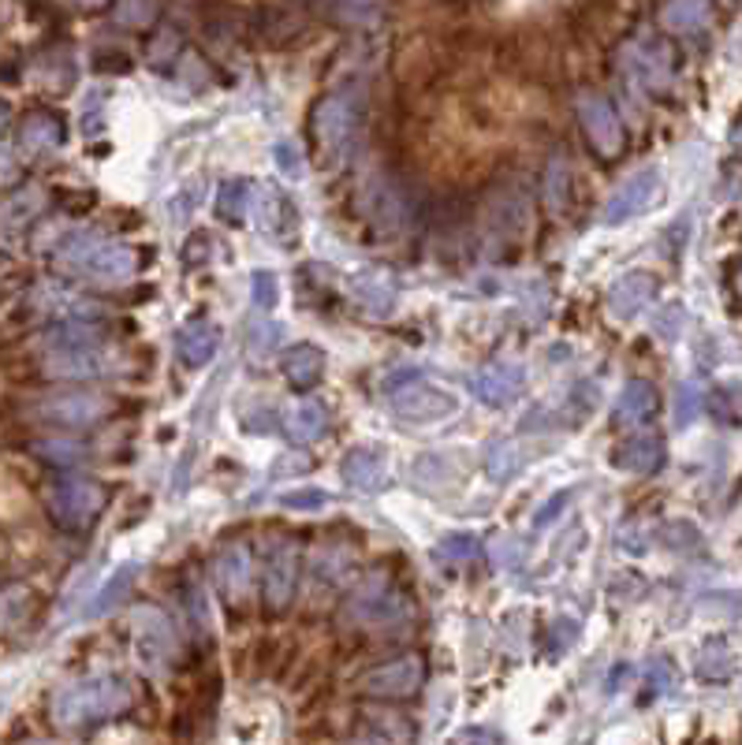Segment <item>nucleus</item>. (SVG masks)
<instances>
[{
	"mask_svg": "<svg viewBox=\"0 0 742 745\" xmlns=\"http://www.w3.org/2000/svg\"><path fill=\"white\" fill-rule=\"evenodd\" d=\"M574 112H579V124L586 131L590 146L597 149L605 161H613L619 149H623V124H619V116L613 104H608V98H601V94H593V90H582L579 98H574Z\"/></svg>",
	"mask_w": 742,
	"mask_h": 745,
	"instance_id": "obj_8",
	"label": "nucleus"
},
{
	"mask_svg": "<svg viewBox=\"0 0 742 745\" xmlns=\"http://www.w3.org/2000/svg\"><path fill=\"white\" fill-rule=\"evenodd\" d=\"M653 187H657L653 172H639V175H631L627 183H619V187L605 201V213H601V221H605V224H619V221H627L631 213H639L645 201H650Z\"/></svg>",
	"mask_w": 742,
	"mask_h": 745,
	"instance_id": "obj_17",
	"label": "nucleus"
},
{
	"mask_svg": "<svg viewBox=\"0 0 742 745\" xmlns=\"http://www.w3.org/2000/svg\"><path fill=\"white\" fill-rule=\"evenodd\" d=\"M273 161L287 179H302V149L295 146L292 138H281V142L273 146Z\"/></svg>",
	"mask_w": 742,
	"mask_h": 745,
	"instance_id": "obj_36",
	"label": "nucleus"
},
{
	"mask_svg": "<svg viewBox=\"0 0 742 745\" xmlns=\"http://www.w3.org/2000/svg\"><path fill=\"white\" fill-rule=\"evenodd\" d=\"M217 347H221V332H217V324L209 321H190L180 328L176 336V350H180V362L190 365V370H198V365L213 362Z\"/></svg>",
	"mask_w": 742,
	"mask_h": 745,
	"instance_id": "obj_18",
	"label": "nucleus"
},
{
	"mask_svg": "<svg viewBox=\"0 0 742 745\" xmlns=\"http://www.w3.org/2000/svg\"><path fill=\"white\" fill-rule=\"evenodd\" d=\"M281 370H284L287 381L295 384V388H310V384H318L321 373H325V355H321L313 344L292 347L281 358Z\"/></svg>",
	"mask_w": 742,
	"mask_h": 745,
	"instance_id": "obj_21",
	"label": "nucleus"
},
{
	"mask_svg": "<svg viewBox=\"0 0 742 745\" xmlns=\"http://www.w3.org/2000/svg\"><path fill=\"white\" fill-rule=\"evenodd\" d=\"M250 287H255V310H273L276 306V276L261 269V273L250 276Z\"/></svg>",
	"mask_w": 742,
	"mask_h": 745,
	"instance_id": "obj_38",
	"label": "nucleus"
},
{
	"mask_svg": "<svg viewBox=\"0 0 742 745\" xmlns=\"http://www.w3.org/2000/svg\"><path fill=\"white\" fill-rule=\"evenodd\" d=\"M135 574H138V567H135V563H131V567H120V571L112 574L109 582L101 585V593L94 596L90 604H86V616H90V619L109 616V611L116 608L120 600H124V593L131 589V582H135Z\"/></svg>",
	"mask_w": 742,
	"mask_h": 745,
	"instance_id": "obj_27",
	"label": "nucleus"
},
{
	"mask_svg": "<svg viewBox=\"0 0 742 745\" xmlns=\"http://www.w3.org/2000/svg\"><path fill=\"white\" fill-rule=\"evenodd\" d=\"M422 679H425V663H422V656L407 653V656H396V660L378 663V668L362 671L359 690H362L366 697L399 700V697L418 694V686H422Z\"/></svg>",
	"mask_w": 742,
	"mask_h": 745,
	"instance_id": "obj_6",
	"label": "nucleus"
},
{
	"mask_svg": "<svg viewBox=\"0 0 742 745\" xmlns=\"http://www.w3.org/2000/svg\"><path fill=\"white\" fill-rule=\"evenodd\" d=\"M660 462V447L657 440H627L616 451V467L627 473H650Z\"/></svg>",
	"mask_w": 742,
	"mask_h": 745,
	"instance_id": "obj_30",
	"label": "nucleus"
},
{
	"mask_svg": "<svg viewBox=\"0 0 742 745\" xmlns=\"http://www.w3.org/2000/svg\"><path fill=\"white\" fill-rule=\"evenodd\" d=\"M567 499H571V493H556L553 499H548L545 511H537V514H534V525H548V522H553L556 514H560L564 507H567Z\"/></svg>",
	"mask_w": 742,
	"mask_h": 745,
	"instance_id": "obj_39",
	"label": "nucleus"
},
{
	"mask_svg": "<svg viewBox=\"0 0 742 745\" xmlns=\"http://www.w3.org/2000/svg\"><path fill=\"white\" fill-rule=\"evenodd\" d=\"M135 653L143 660L146 671L161 674L176 656V634H172V622L153 608L135 611Z\"/></svg>",
	"mask_w": 742,
	"mask_h": 745,
	"instance_id": "obj_9",
	"label": "nucleus"
},
{
	"mask_svg": "<svg viewBox=\"0 0 742 745\" xmlns=\"http://www.w3.org/2000/svg\"><path fill=\"white\" fill-rule=\"evenodd\" d=\"M653 287H657L653 284V276H642V273L619 280L613 291H608V310H613L616 318H634V313L645 306V298L653 295Z\"/></svg>",
	"mask_w": 742,
	"mask_h": 745,
	"instance_id": "obj_22",
	"label": "nucleus"
},
{
	"mask_svg": "<svg viewBox=\"0 0 742 745\" xmlns=\"http://www.w3.org/2000/svg\"><path fill=\"white\" fill-rule=\"evenodd\" d=\"M116 15H120V20H153L157 8H150V4H124V8H116Z\"/></svg>",
	"mask_w": 742,
	"mask_h": 745,
	"instance_id": "obj_40",
	"label": "nucleus"
},
{
	"mask_svg": "<svg viewBox=\"0 0 742 745\" xmlns=\"http://www.w3.org/2000/svg\"><path fill=\"white\" fill-rule=\"evenodd\" d=\"M410 616V604L404 600V593L388 582V574L373 571L366 582L347 596L344 604V619L351 626H396Z\"/></svg>",
	"mask_w": 742,
	"mask_h": 745,
	"instance_id": "obj_4",
	"label": "nucleus"
},
{
	"mask_svg": "<svg viewBox=\"0 0 742 745\" xmlns=\"http://www.w3.org/2000/svg\"><path fill=\"white\" fill-rule=\"evenodd\" d=\"M329 429V410L318 399H302L295 407H287L284 414V436L292 444H313L318 436H325Z\"/></svg>",
	"mask_w": 742,
	"mask_h": 745,
	"instance_id": "obj_19",
	"label": "nucleus"
},
{
	"mask_svg": "<svg viewBox=\"0 0 742 745\" xmlns=\"http://www.w3.org/2000/svg\"><path fill=\"white\" fill-rule=\"evenodd\" d=\"M522 462H527V459H522L519 444H511V440H493V444H489V451H485V473L496 481V485L511 481L515 473L522 470Z\"/></svg>",
	"mask_w": 742,
	"mask_h": 745,
	"instance_id": "obj_28",
	"label": "nucleus"
},
{
	"mask_svg": "<svg viewBox=\"0 0 742 745\" xmlns=\"http://www.w3.org/2000/svg\"><path fill=\"white\" fill-rule=\"evenodd\" d=\"M12 157H8V153H0V179H12Z\"/></svg>",
	"mask_w": 742,
	"mask_h": 745,
	"instance_id": "obj_41",
	"label": "nucleus"
},
{
	"mask_svg": "<svg viewBox=\"0 0 742 745\" xmlns=\"http://www.w3.org/2000/svg\"><path fill=\"white\" fill-rule=\"evenodd\" d=\"M362 213L370 224H378L381 232H399V227L407 224V206L404 198H399V190L392 187L388 179H381V175H373L370 183H366L362 190Z\"/></svg>",
	"mask_w": 742,
	"mask_h": 745,
	"instance_id": "obj_14",
	"label": "nucleus"
},
{
	"mask_svg": "<svg viewBox=\"0 0 742 745\" xmlns=\"http://www.w3.org/2000/svg\"><path fill=\"white\" fill-rule=\"evenodd\" d=\"M250 213L258 216V227L265 235H281L284 216L292 221V213H287V201L281 195H273V190H255V206H250Z\"/></svg>",
	"mask_w": 742,
	"mask_h": 745,
	"instance_id": "obj_32",
	"label": "nucleus"
},
{
	"mask_svg": "<svg viewBox=\"0 0 742 745\" xmlns=\"http://www.w3.org/2000/svg\"><path fill=\"white\" fill-rule=\"evenodd\" d=\"M49 350H78V347H101V332L94 324L83 321H64L57 328H49L46 336Z\"/></svg>",
	"mask_w": 742,
	"mask_h": 745,
	"instance_id": "obj_29",
	"label": "nucleus"
},
{
	"mask_svg": "<svg viewBox=\"0 0 742 745\" xmlns=\"http://www.w3.org/2000/svg\"><path fill=\"white\" fill-rule=\"evenodd\" d=\"M482 556V541L474 537V533H448V537L441 541V545L433 548V559L436 563H470V559Z\"/></svg>",
	"mask_w": 742,
	"mask_h": 745,
	"instance_id": "obj_31",
	"label": "nucleus"
},
{
	"mask_svg": "<svg viewBox=\"0 0 742 745\" xmlns=\"http://www.w3.org/2000/svg\"><path fill=\"white\" fill-rule=\"evenodd\" d=\"M489 559H493L496 567H522L527 563V541L522 537H511V533H500V537H493V545L485 548Z\"/></svg>",
	"mask_w": 742,
	"mask_h": 745,
	"instance_id": "obj_33",
	"label": "nucleus"
},
{
	"mask_svg": "<svg viewBox=\"0 0 742 745\" xmlns=\"http://www.w3.org/2000/svg\"><path fill=\"white\" fill-rule=\"evenodd\" d=\"M255 183L247 179H224L221 190H217V213L224 216V221L239 224L243 216L250 213V206H255Z\"/></svg>",
	"mask_w": 742,
	"mask_h": 745,
	"instance_id": "obj_26",
	"label": "nucleus"
},
{
	"mask_svg": "<svg viewBox=\"0 0 742 745\" xmlns=\"http://www.w3.org/2000/svg\"><path fill=\"white\" fill-rule=\"evenodd\" d=\"M20 142L26 153H49V149H57L64 142V127H60L57 116H46V112H38V116H30L20 131Z\"/></svg>",
	"mask_w": 742,
	"mask_h": 745,
	"instance_id": "obj_25",
	"label": "nucleus"
},
{
	"mask_svg": "<svg viewBox=\"0 0 742 745\" xmlns=\"http://www.w3.org/2000/svg\"><path fill=\"white\" fill-rule=\"evenodd\" d=\"M101 507H104L101 485H94L86 477H60L49 488V511L57 519V525H64V530H86L101 514Z\"/></svg>",
	"mask_w": 742,
	"mask_h": 745,
	"instance_id": "obj_5",
	"label": "nucleus"
},
{
	"mask_svg": "<svg viewBox=\"0 0 742 745\" xmlns=\"http://www.w3.org/2000/svg\"><path fill=\"white\" fill-rule=\"evenodd\" d=\"M541 201L548 206V213H564L571 206V164L564 153H553L541 175Z\"/></svg>",
	"mask_w": 742,
	"mask_h": 745,
	"instance_id": "obj_20",
	"label": "nucleus"
},
{
	"mask_svg": "<svg viewBox=\"0 0 742 745\" xmlns=\"http://www.w3.org/2000/svg\"><path fill=\"white\" fill-rule=\"evenodd\" d=\"M522 384H527L522 362H493L470 376V392H474V399L485 402V407H508V402L519 399Z\"/></svg>",
	"mask_w": 742,
	"mask_h": 745,
	"instance_id": "obj_12",
	"label": "nucleus"
},
{
	"mask_svg": "<svg viewBox=\"0 0 742 745\" xmlns=\"http://www.w3.org/2000/svg\"><path fill=\"white\" fill-rule=\"evenodd\" d=\"M104 414H109V396H101V392H64V396H52L38 407V418L67 429L94 425Z\"/></svg>",
	"mask_w": 742,
	"mask_h": 745,
	"instance_id": "obj_10",
	"label": "nucleus"
},
{
	"mask_svg": "<svg viewBox=\"0 0 742 745\" xmlns=\"http://www.w3.org/2000/svg\"><path fill=\"white\" fill-rule=\"evenodd\" d=\"M415 727L399 716H370L359 731V745H410Z\"/></svg>",
	"mask_w": 742,
	"mask_h": 745,
	"instance_id": "obj_23",
	"label": "nucleus"
},
{
	"mask_svg": "<svg viewBox=\"0 0 742 745\" xmlns=\"http://www.w3.org/2000/svg\"><path fill=\"white\" fill-rule=\"evenodd\" d=\"M653 407H657V392H653L645 381H631L616 402V422L619 425H639L653 414Z\"/></svg>",
	"mask_w": 742,
	"mask_h": 745,
	"instance_id": "obj_24",
	"label": "nucleus"
},
{
	"mask_svg": "<svg viewBox=\"0 0 742 745\" xmlns=\"http://www.w3.org/2000/svg\"><path fill=\"white\" fill-rule=\"evenodd\" d=\"M26 604H30V596H26L23 585H8V589H0V634L12 626H20V619L26 616Z\"/></svg>",
	"mask_w": 742,
	"mask_h": 745,
	"instance_id": "obj_34",
	"label": "nucleus"
},
{
	"mask_svg": "<svg viewBox=\"0 0 742 745\" xmlns=\"http://www.w3.org/2000/svg\"><path fill=\"white\" fill-rule=\"evenodd\" d=\"M4 124H8V109L0 104V131H4Z\"/></svg>",
	"mask_w": 742,
	"mask_h": 745,
	"instance_id": "obj_42",
	"label": "nucleus"
},
{
	"mask_svg": "<svg viewBox=\"0 0 742 745\" xmlns=\"http://www.w3.org/2000/svg\"><path fill=\"white\" fill-rule=\"evenodd\" d=\"M23 745H46V742H23Z\"/></svg>",
	"mask_w": 742,
	"mask_h": 745,
	"instance_id": "obj_43",
	"label": "nucleus"
},
{
	"mask_svg": "<svg viewBox=\"0 0 742 745\" xmlns=\"http://www.w3.org/2000/svg\"><path fill=\"white\" fill-rule=\"evenodd\" d=\"M34 451L41 455L46 462H52V467H75V462H83V444L75 440H41L34 444Z\"/></svg>",
	"mask_w": 742,
	"mask_h": 745,
	"instance_id": "obj_35",
	"label": "nucleus"
},
{
	"mask_svg": "<svg viewBox=\"0 0 742 745\" xmlns=\"http://www.w3.org/2000/svg\"><path fill=\"white\" fill-rule=\"evenodd\" d=\"M299 571H302V548L299 541L281 537L269 545L265 556V604L269 611H284L295 600L299 589Z\"/></svg>",
	"mask_w": 742,
	"mask_h": 745,
	"instance_id": "obj_7",
	"label": "nucleus"
},
{
	"mask_svg": "<svg viewBox=\"0 0 742 745\" xmlns=\"http://www.w3.org/2000/svg\"><path fill=\"white\" fill-rule=\"evenodd\" d=\"M392 414L399 422H441V418L456 414V399L430 384H410L392 396Z\"/></svg>",
	"mask_w": 742,
	"mask_h": 745,
	"instance_id": "obj_13",
	"label": "nucleus"
},
{
	"mask_svg": "<svg viewBox=\"0 0 742 745\" xmlns=\"http://www.w3.org/2000/svg\"><path fill=\"white\" fill-rule=\"evenodd\" d=\"M109 370V355L101 347H78V350H49L46 373L57 381H90Z\"/></svg>",
	"mask_w": 742,
	"mask_h": 745,
	"instance_id": "obj_16",
	"label": "nucleus"
},
{
	"mask_svg": "<svg viewBox=\"0 0 742 745\" xmlns=\"http://www.w3.org/2000/svg\"><path fill=\"white\" fill-rule=\"evenodd\" d=\"M60 265L75 276L98 280V284H116V280H127L135 273V250L116 239L86 232L60 247Z\"/></svg>",
	"mask_w": 742,
	"mask_h": 745,
	"instance_id": "obj_2",
	"label": "nucleus"
},
{
	"mask_svg": "<svg viewBox=\"0 0 742 745\" xmlns=\"http://www.w3.org/2000/svg\"><path fill=\"white\" fill-rule=\"evenodd\" d=\"M250 574H255V563H250V548L243 541H228L213 559V582L217 593L232 604H243L250 593Z\"/></svg>",
	"mask_w": 742,
	"mask_h": 745,
	"instance_id": "obj_11",
	"label": "nucleus"
},
{
	"mask_svg": "<svg viewBox=\"0 0 742 745\" xmlns=\"http://www.w3.org/2000/svg\"><path fill=\"white\" fill-rule=\"evenodd\" d=\"M359 116H362V94L355 86H344V90L329 94L325 101L313 109V138L318 146L325 149V157H339L347 153L355 131H359Z\"/></svg>",
	"mask_w": 742,
	"mask_h": 745,
	"instance_id": "obj_3",
	"label": "nucleus"
},
{
	"mask_svg": "<svg viewBox=\"0 0 742 745\" xmlns=\"http://www.w3.org/2000/svg\"><path fill=\"white\" fill-rule=\"evenodd\" d=\"M281 504L287 511H321V507L333 504V499H329L325 488H295V493L281 496Z\"/></svg>",
	"mask_w": 742,
	"mask_h": 745,
	"instance_id": "obj_37",
	"label": "nucleus"
},
{
	"mask_svg": "<svg viewBox=\"0 0 742 745\" xmlns=\"http://www.w3.org/2000/svg\"><path fill=\"white\" fill-rule=\"evenodd\" d=\"M344 485L351 488V493H381L384 485H388V459L378 451V447H355L351 455L344 459Z\"/></svg>",
	"mask_w": 742,
	"mask_h": 745,
	"instance_id": "obj_15",
	"label": "nucleus"
},
{
	"mask_svg": "<svg viewBox=\"0 0 742 745\" xmlns=\"http://www.w3.org/2000/svg\"><path fill=\"white\" fill-rule=\"evenodd\" d=\"M127 705H131L127 682L101 674V679H83L57 690V697H52V720L60 727H83L94 720H109V716L124 712Z\"/></svg>",
	"mask_w": 742,
	"mask_h": 745,
	"instance_id": "obj_1",
	"label": "nucleus"
}]
</instances>
